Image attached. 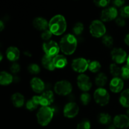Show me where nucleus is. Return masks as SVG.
<instances>
[{
  "label": "nucleus",
  "mask_w": 129,
  "mask_h": 129,
  "mask_svg": "<svg viewBox=\"0 0 129 129\" xmlns=\"http://www.w3.org/2000/svg\"><path fill=\"white\" fill-rule=\"evenodd\" d=\"M127 117H128V118H129V108H128V109L127 110Z\"/></svg>",
  "instance_id": "de8ad7c7"
},
{
  "label": "nucleus",
  "mask_w": 129,
  "mask_h": 129,
  "mask_svg": "<svg viewBox=\"0 0 129 129\" xmlns=\"http://www.w3.org/2000/svg\"><path fill=\"white\" fill-rule=\"evenodd\" d=\"M23 54H24V55H25L26 56H27V57H31V55H32L31 53L30 52V51H28V50H26V51H25L23 52Z\"/></svg>",
  "instance_id": "79ce46f5"
},
{
  "label": "nucleus",
  "mask_w": 129,
  "mask_h": 129,
  "mask_svg": "<svg viewBox=\"0 0 129 129\" xmlns=\"http://www.w3.org/2000/svg\"><path fill=\"white\" fill-rule=\"evenodd\" d=\"M111 57L115 64H120L127 61V52L121 48H114L111 52Z\"/></svg>",
  "instance_id": "9d476101"
},
{
  "label": "nucleus",
  "mask_w": 129,
  "mask_h": 129,
  "mask_svg": "<svg viewBox=\"0 0 129 129\" xmlns=\"http://www.w3.org/2000/svg\"><path fill=\"white\" fill-rule=\"evenodd\" d=\"M20 69H21L20 66L16 62H14L11 66V67H10V71L13 74H16V73H19L20 71Z\"/></svg>",
  "instance_id": "4c0bfd02"
},
{
  "label": "nucleus",
  "mask_w": 129,
  "mask_h": 129,
  "mask_svg": "<svg viewBox=\"0 0 129 129\" xmlns=\"http://www.w3.org/2000/svg\"><path fill=\"white\" fill-rule=\"evenodd\" d=\"M33 26L37 30L44 31L49 29V22L42 17H37L33 21Z\"/></svg>",
  "instance_id": "a211bd4d"
},
{
  "label": "nucleus",
  "mask_w": 129,
  "mask_h": 129,
  "mask_svg": "<svg viewBox=\"0 0 129 129\" xmlns=\"http://www.w3.org/2000/svg\"><path fill=\"white\" fill-rule=\"evenodd\" d=\"M78 41L74 35L68 34L64 35L60 39L59 47L62 52L65 55H71L76 51Z\"/></svg>",
  "instance_id": "f03ea898"
},
{
  "label": "nucleus",
  "mask_w": 129,
  "mask_h": 129,
  "mask_svg": "<svg viewBox=\"0 0 129 129\" xmlns=\"http://www.w3.org/2000/svg\"><path fill=\"white\" fill-rule=\"evenodd\" d=\"M4 28H5V24L3 22L2 20H1V21H0V30H1V31H3V30Z\"/></svg>",
  "instance_id": "37998d69"
},
{
  "label": "nucleus",
  "mask_w": 129,
  "mask_h": 129,
  "mask_svg": "<svg viewBox=\"0 0 129 129\" xmlns=\"http://www.w3.org/2000/svg\"><path fill=\"white\" fill-rule=\"evenodd\" d=\"M13 77L9 73L1 71L0 73V84L2 86H8L13 81Z\"/></svg>",
  "instance_id": "4be33fe9"
},
{
  "label": "nucleus",
  "mask_w": 129,
  "mask_h": 129,
  "mask_svg": "<svg viewBox=\"0 0 129 129\" xmlns=\"http://www.w3.org/2000/svg\"><path fill=\"white\" fill-rule=\"evenodd\" d=\"M84 28V25H83V23L78 22L74 25V26H73V31L75 35H79L83 33Z\"/></svg>",
  "instance_id": "7c9ffc66"
},
{
  "label": "nucleus",
  "mask_w": 129,
  "mask_h": 129,
  "mask_svg": "<svg viewBox=\"0 0 129 129\" xmlns=\"http://www.w3.org/2000/svg\"><path fill=\"white\" fill-rule=\"evenodd\" d=\"M30 86L34 92L37 93H44L45 89V83L39 78H33L30 81Z\"/></svg>",
  "instance_id": "2eb2a0df"
},
{
  "label": "nucleus",
  "mask_w": 129,
  "mask_h": 129,
  "mask_svg": "<svg viewBox=\"0 0 129 129\" xmlns=\"http://www.w3.org/2000/svg\"><path fill=\"white\" fill-rule=\"evenodd\" d=\"M54 91L60 96H67L71 93L73 86L67 80H62L57 82L54 85Z\"/></svg>",
  "instance_id": "423d86ee"
},
{
  "label": "nucleus",
  "mask_w": 129,
  "mask_h": 129,
  "mask_svg": "<svg viewBox=\"0 0 129 129\" xmlns=\"http://www.w3.org/2000/svg\"><path fill=\"white\" fill-rule=\"evenodd\" d=\"M110 72L114 78H119L121 74V68H120L117 64L113 63L110 65Z\"/></svg>",
  "instance_id": "cd10ccee"
},
{
  "label": "nucleus",
  "mask_w": 129,
  "mask_h": 129,
  "mask_svg": "<svg viewBox=\"0 0 129 129\" xmlns=\"http://www.w3.org/2000/svg\"><path fill=\"white\" fill-rule=\"evenodd\" d=\"M54 95L52 91H46L39 96V102L42 107H49L54 102Z\"/></svg>",
  "instance_id": "ddd939ff"
},
{
  "label": "nucleus",
  "mask_w": 129,
  "mask_h": 129,
  "mask_svg": "<svg viewBox=\"0 0 129 129\" xmlns=\"http://www.w3.org/2000/svg\"><path fill=\"white\" fill-rule=\"evenodd\" d=\"M120 14L123 18H129V5L123 6L120 10Z\"/></svg>",
  "instance_id": "f704fd0d"
},
{
  "label": "nucleus",
  "mask_w": 129,
  "mask_h": 129,
  "mask_svg": "<svg viewBox=\"0 0 129 129\" xmlns=\"http://www.w3.org/2000/svg\"><path fill=\"white\" fill-rule=\"evenodd\" d=\"M90 62L89 60L83 57L76 58L72 62V69L75 72L78 73H83L88 69L89 64Z\"/></svg>",
  "instance_id": "6e6552de"
},
{
  "label": "nucleus",
  "mask_w": 129,
  "mask_h": 129,
  "mask_svg": "<svg viewBox=\"0 0 129 129\" xmlns=\"http://www.w3.org/2000/svg\"><path fill=\"white\" fill-rule=\"evenodd\" d=\"M42 64L43 67L49 71H54L55 69L54 63V57H51L47 55H44L42 59Z\"/></svg>",
  "instance_id": "aec40b11"
},
{
  "label": "nucleus",
  "mask_w": 129,
  "mask_h": 129,
  "mask_svg": "<svg viewBox=\"0 0 129 129\" xmlns=\"http://www.w3.org/2000/svg\"><path fill=\"white\" fill-rule=\"evenodd\" d=\"M54 63L55 68L62 69L68 65V60L64 55L58 54L54 57Z\"/></svg>",
  "instance_id": "412c9836"
},
{
  "label": "nucleus",
  "mask_w": 129,
  "mask_h": 129,
  "mask_svg": "<svg viewBox=\"0 0 129 129\" xmlns=\"http://www.w3.org/2000/svg\"><path fill=\"white\" fill-rule=\"evenodd\" d=\"M118 10L115 6H110L104 9L101 13L100 18L102 21L108 22L116 20L118 16Z\"/></svg>",
  "instance_id": "1a4fd4ad"
},
{
  "label": "nucleus",
  "mask_w": 129,
  "mask_h": 129,
  "mask_svg": "<svg viewBox=\"0 0 129 129\" xmlns=\"http://www.w3.org/2000/svg\"><path fill=\"white\" fill-rule=\"evenodd\" d=\"M113 124L118 128H128L129 127V118L127 115H117L113 118Z\"/></svg>",
  "instance_id": "4468645a"
},
{
  "label": "nucleus",
  "mask_w": 129,
  "mask_h": 129,
  "mask_svg": "<svg viewBox=\"0 0 129 129\" xmlns=\"http://www.w3.org/2000/svg\"><path fill=\"white\" fill-rule=\"evenodd\" d=\"M127 65L129 67V55H128V57H127Z\"/></svg>",
  "instance_id": "a18cd8bd"
},
{
  "label": "nucleus",
  "mask_w": 129,
  "mask_h": 129,
  "mask_svg": "<svg viewBox=\"0 0 129 129\" xmlns=\"http://www.w3.org/2000/svg\"><path fill=\"white\" fill-rule=\"evenodd\" d=\"M115 23L118 26H120V27H123L126 25V21L125 18L121 17V16L117 18V19L115 20Z\"/></svg>",
  "instance_id": "58836bf2"
},
{
  "label": "nucleus",
  "mask_w": 129,
  "mask_h": 129,
  "mask_svg": "<svg viewBox=\"0 0 129 129\" xmlns=\"http://www.w3.org/2000/svg\"><path fill=\"white\" fill-rule=\"evenodd\" d=\"M79 111V106L76 103L74 102H69L64 106L63 114L66 118H73L78 115Z\"/></svg>",
  "instance_id": "9b49d317"
},
{
  "label": "nucleus",
  "mask_w": 129,
  "mask_h": 129,
  "mask_svg": "<svg viewBox=\"0 0 129 129\" xmlns=\"http://www.w3.org/2000/svg\"><path fill=\"white\" fill-rule=\"evenodd\" d=\"M28 71L31 74H38L40 72V68L37 64L33 63L28 66Z\"/></svg>",
  "instance_id": "2f4dec72"
},
{
  "label": "nucleus",
  "mask_w": 129,
  "mask_h": 129,
  "mask_svg": "<svg viewBox=\"0 0 129 129\" xmlns=\"http://www.w3.org/2000/svg\"><path fill=\"white\" fill-rule=\"evenodd\" d=\"M101 68H102V65L98 60H93V61H90L89 62L88 69L91 73H96L99 72Z\"/></svg>",
  "instance_id": "bb28decb"
},
{
  "label": "nucleus",
  "mask_w": 129,
  "mask_h": 129,
  "mask_svg": "<svg viewBox=\"0 0 129 129\" xmlns=\"http://www.w3.org/2000/svg\"><path fill=\"white\" fill-rule=\"evenodd\" d=\"M124 83L122 78H113L110 83V89L111 91L115 93H120L123 89Z\"/></svg>",
  "instance_id": "dca6fc26"
},
{
  "label": "nucleus",
  "mask_w": 129,
  "mask_h": 129,
  "mask_svg": "<svg viewBox=\"0 0 129 129\" xmlns=\"http://www.w3.org/2000/svg\"><path fill=\"white\" fill-rule=\"evenodd\" d=\"M94 3L98 7L105 8L108 6V5L110 3V1L108 0H98V1H94Z\"/></svg>",
  "instance_id": "e433bc0d"
},
{
  "label": "nucleus",
  "mask_w": 129,
  "mask_h": 129,
  "mask_svg": "<svg viewBox=\"0 0 129 129\" xmlns=\"http://www.w3.org/2000/svg\"><path fill=\"white\" fill-rule=\"evenodd\" d=\"M108 78L105 74L100 73L96 76L95 83L99 88H103L107 83Z\"/></svg>",
  "instance_id": "393cba45"
},
{
  "label": "nucleus",
  "mask_w": 129,
  "mask_h": 129,
  "mask_svg": "<svg viewBox=\"0 0 129 129\" xmlns=\"http://www.w3.org/2000/svg\"><path fill=\"white\" fill-rule=\"evenodd\" d=\"M125 1L123 0H115V1H113V5L117 7H122V6H123V5L125 4Z\"/></svg>",
  "instance_id": "ea45409f"
},
{
  "label": "nucleus",
  "mask_w": 129,
  "mask_h": 129,
  "mask_svg": "<svg viewBox=\"0 0 129 129\" xmlns=\"http://www.w3.org/2000/svg\"><path fill=\"white\" fill-rule=\"evenodd\" d=\"M107 28L103 21L101 20H94L89 25V32L91 35L96 38L103 37L105 35Z\"/></svg>",
  "instance_id": "20e7f679"
},
{
  "label": "nucleus",
  "mask_w": 129,
  "mask_h": 129,
  "mask_svg": "<svg viewBox=\"0 0 129 129\" xmlns=\"http://www.w3.org/2000/svg\"><path fill=\"white\" fill-rule=\"evenodd\" d=\"M77 84L79 89L84 92L90 90L92 87V83L90 79L87 75L81 74L77 78Z\"/></svg>",
  "instance_id": "f8f14e48"
},
{
  "label": "nucleus",
  "mask_w": 129,
  "mask_h": 129,
  "mask_svg": "<svg viewBox=\"0 0 129 129\" xmlns=\"http://www.w3.org/2000/svg\"><path fill=\"white\" fill-rule=\"evenodd\" d=\"M43 50L45 52V55L51 57H54L58 55L60 51V47L56 42L54 40H49L45 42L42 45Z\"/></svg>",
  "instance_id": "0eeeda50"
},
{
  "label": "nucleus",
  "mask_w": 129,
  "mask_h": 129,
  "mask_svg": "<svg viewBox=\"0 0 129 129\" xmlns=\"http://www.w3.org/2000/svg\"><path fill=\"white\" fill-rule=\"evenodd\" d=\"M93 97L96 103L102 107L107 105L109 103L110 98L108 91L103 88H98L96 89Z\"/></svg>",
  "instance_id": "39448f33"
},
{
  "label": "nucleus",
  "mask_w": 129,
  "mask_h": 129,
  "mask_svg": "<svg viewBox=\"0 0 129 129\" xmlns=\"http://www.w3.org/2000/svg\"><path fill=\"white\" fill-rule=\"evenodd\" d=\"M39 105H40L39 96H34L31 99L28 100L26 102L25 106H26V109L28 110L29 111H34L37 108Z\"/></svg>",
  "instance_id": "5701e85b"
},
{
  "label": "nucleus",
  "mask_w": 129,
  "mask_h": 129,
  "mask_svg": "<svg viewBox=\"0 0 129 129\" xmlns=\"http://www.w3.org/2000/svg\"><path fill=\"white\" fill-rule=\"evenodd\" d=\"M102 43L107 47H112L113 45V37L110 35H105L102 37Z\"/></svg>",
  "instance_id": "c85d7f7f"
},
{
  "label": "nucleus",
  "mask_w": 129,
  "mask_h": 129,
  "mask_svg": "<svg viewBox=\"0 0 129 129\" xmlns=\"http://www.w3.org/2000/svg\"><path fill=\"white\" fill-rule=\"evenodd\" d=\"M124 42L128 46H129V34L126 35V36L125 37Z\"/></svg>",
  "instance_id": "a19ab883"
},
{
  "label": "nucleus",
  "mask_w": 129,
  "mask_h": 129,
  "mask_svg": "<svg viewBox=\"0 0 129 129\" xmlns=\"http://www.w3.org/2000/svg\"><path fill=\"white\" fill-rule=\"evenodd\" d=\"M67 28L66 20L61 15H56L53 16L49 22V29L53 35H61Z\"/></svg>",
  "instance_id": "f257e3e1"
},
{
  "label": "nucleus",
  "mask_w": 129,
  "mask_h": 129,
  "mask_svg": "<svg viewBox=\"0 0 129 129\" xmlns=\"http://www.w3.org/2000/svg\"><path fill=\"white\" fill-rule=\"evenodd\" d=\"M80 100L83 105H88L91 100V95L87 92H84L80 96Z\"/></svg>",
  "instance_id": "c756f323"
},
{
  "label": "nucleus",
  "mask_w": 129,
  "mask_h": 129,
  "mask_svg": "<svg viewBox=\"0 0 129 129\" xmlns=\"http://www.w3.org/2000/svg\"><path fill=\"white\" fill-rule=\"evenodd\" d=\"M76 129H91L90 122L88 120H84L78 123Z\"/></svg>",
  "instance_id": "72a5a7b5"
},
{
  "label": "nucleus",
  "mask_w": 129,
  "mask_h": 129,
  "mask_svg": "<svg viewBox=\"0 0 129 129\" xmlns=\"http://www.w3.org/2000/svg\"><path fill=\"white\" fill-rule=\"evenodd\" d=\"M120 76L122 79L125 80L129 79V67L127 65L123 66L121 68Z\"/></svg>",
  "instance_id": "473e14b6"
},
{
  "label": "nucleus",
  "mask_w": 129,
  "mask_h": 129,
  "mask_svg": "<svg viewBox=\"0 0 129 129\" xmlns=\"http://www.w3.org/2000/svg\"><path fill=\"white\" fill-rule=\"evenodd\" d=\"M54 110L50 107H41L37 113V118L39 125L45 127L52 120Z\"/></svg>",
  "instance_id": "7ed1b4c3"
},
{
  "label": "nucleus",
  "mask_w": 129,
  "mask_h": 129,
  "mask_svg": "<svg viewBox=\"0 0 129 129\" xmlns=\"http://www.w3.org/2000/svg\"><path fill=\"white\" fill-rule=\"evenodd\" d=\"M119 102L122 107L129 108V89H125L121 93L119 97Z\"/></svg>",
  "instance_id": "b1692460"
},
{
  "label": "nucleus",
  "mask_w": 129,
  "mask_h": 129,
  "mask_svg": "<svg viewBox=\"0 0 129 129\" xmlns=\"http://www.w3.org/2000/svg\"><path fill=\"white\" fill-rule=\"evenodd\" d=\"M11 100L13 106L16 108H21L25 104L24 96L20 93H14L11 96Z\"/></svg>",
  "instance_id": "6ab92c4d"
},
{
  "label": "nucleus",
  "mask_w": 129,
  "mask_h": 129,
  "mask_svg": "<svg viewBox=\"0 0 129 129\" xmlns=\"http://www.w3.org/2000/svg\"><path fill=\"white\" fill-rule=\"evenodd\" d=\"M6 55L10 61L16 62L20 58V52L16 47H9L6 51Z\"/></svg>",
  "instance_id": "f3484780"
},
{
  "label": "nucleus",
  "mask_w": 129,
  "mask_h": 129,
  "mask_svg": "<svg viewBox=\"0 0 129 129\" xmlns=\"http://www.w3.org/2000/svg\"><path fill=\"white\" fill-rule=\"evenodd\" d=\"M3 60V54L0 53V61H2Z\"/></svg>",
  "instance_id": "49530a36"
},
{
  "label": "nucleus",
  "mask_w": 129,
  "mask_h": 129,
  "mask_svg": "<svg viewBox=\"0 0 129 129\" xmlns=\"http://www.w3.org/2000/svg\"><path fill=\"white\" fill-rule=\"evenodd\" d=\"M98 120L101 124L108 125L112 122V117L107 113H101L98 115Z\"/></svg>",
  "instance_id": "a878e982"
},
{
  "label": "nucleus",
  "mask_w": 129,
  "mask_h": 129,
  "mask_svg": "<svg viewBox=\"0 0 129 129\" xmlns=\"http://www.w3.org/2000/svg\"><path fill=\"white\" fill-rule=\"evenodd\" d=\"M116 128H117V127H116L115 126V125L113 123V124L109 125L106 129H116Z\"/></svg>",
  "instance_id": "c03bdc74"
},
{
  "label": "nucleus",
  "mask_w": 129,
  "mask_h": 129,
  "mask_svg": "<svg viewBox=\"0 0 129 129\" xmlns=\"http://www.w3.org/2000/svg\"><path fill=\"white\" fill-rule=\"evenodd\" d=\"M52 35L53 34L49 30V29H47V30H44V31H42V33L41 34V38L43 40H44L45 42H47L49 41V40L52 37Z\"/></svg>",
  "instance_id": "c9c22d12"
}]
</instances>
